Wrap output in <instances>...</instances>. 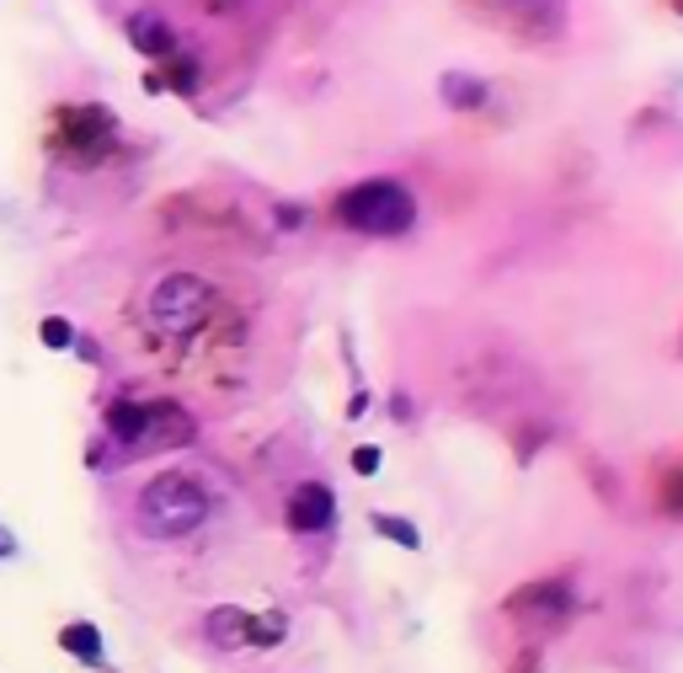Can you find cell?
Here are the masks:
<instances>
[{"instance_id": "cell-15", "label": "cell", "mask_w": 683, "mask_h": 673, "mask_svg": "<svg viewBox=\"0 0 683 673\" xmlns=\"http://www.w3.org/2000/svg\"><path fill=\"white\" fill-rule=\"evenodd\" d=\"M38 332H43V342H48L54 353H65V347L76 342V327H70V321H59V316H48V321H43Z\"/></svg>"}, {"instance_id": "cell-13", "label": "cell", "mask_w": 683, "mask_h": 673, "mask_svg": "<svg viewBox=\"0 0 683 673\" xmlns=\"http://www.w3.org/2000/svg\"><path fill=\"white\" fill-rule=\"evenodd\" d=\"M374 529H379L385 540H396V546L417 550V529H411L406 518H396V513H374Z\"/></svg>"}, {"instance_id": "cell-4", "label": "cell", "mask_w": 683, "mask_h": 673, "mask_svg": "<svg viewBox=\"0 0 683 673\" xmlns=\"http://www.w3.org/2000/svg\"><path fill=\"white\" fill-rule=\"evenodd\" d=\"M48 145L70 161V167H96L113 156L118 145V118L102 107V102H76V107H59L54 113V134Z\"/></svg>"}, {"instance_id": "cell-19", "label": "cell", "mask_w": 683, "mask_h": 673, "mask_svg": "<svg viewBox=\"0 0 683 673\" xmlns=\"http://www.w3.org/2000/svg\"><path fill=\"white\" fill-rule=\"evenodd\" d=\"M208 5H214V11H230V5H241V0H208Z\"/></svg>"}, {"instance_id": "cell-18", "label": "cell", "mask_w": 683, "mask_h": 673, "mask_svg": "<svg viewBox=\"0 0 683 673\" xmlns=\"http://www.w3.org/2000/svg\"><path fill=\"white\" fill-rule=\"evenodd\" d=\"M16 550V540H11V529H0V556H11Z\"/></svg>"}, {"instance_id": "cell-1", "label": "cell", "mask_w": 683, "mask_h": 673, "mask_svg": "<svg viewBox=\"0 0 683 673\" xmlns=\"http://www.w3.org/2000/svg\"><path fill=\"white\" fill-rule=\"evenodd\" d=\"M134 513H139V529H145L150 540H182V535H193L203 518H208V492H203L187 470H161V476L139 492Z\"/></svg>"}, {"instance_id": "cell-16", "label": "cell", "mask_w": 683, "mask_h": 673, "mask_svg": "<svg viewBox=\"0 0 683 673\" xmlns=\"http://www.w3.org/2000/svg\"><path fill=\"white\" fill-rule=\"evenodd\" d=\"M513 11L528 16V22H539V16H550V22H556V16L566 11V0H513Z\"/></svg>"}, {"instance_id": "cell-5", "label": "cell", "mask_w": 683, "mask_h": 673, "mask_svg": "<svg viewBox=\"0 0 683 673\" xmlns=\"http://www.w3.org/2000/svg\"><path fill=\"white\" fill-rule=\"evenodd\" d=\"M107 427L118 444L134 449H161V444H182L187 438V412L171 401H113L107 407Z\"/></svg>"}, {"instance_id": "cell-12", "label": "cell", "mask_w": 683, "mask_h": 673, "mask_svg": "<svg viewBox=\"0 0 683 673\" xmlns=\"http://www.w3.org/2000/svg\"><path fill=\"white\" fill-rule=\"evenodd\" d=\"M161 65H166V85H177V91L193 96V85H198V65L182 59V54H171V59H161Z\"/></svg>"}, {"instance_id": "cell-3", "label": "cell", "mask_w": 683, "mask_h": 673, "mask_svg": "<svg viewBox=\"0 0 683 673\" xmlns=\"http://www.w3.org/2000/svg\"><path fill=\"white\" fill-rule=\"evenodd\" d=\"M337 219L348 230H363V236H401L417 219V198L406 193L401 182L374 176V182H358V187H348L337 198Z\"/></svg>"}, {"instance_id": "cell-11", "label": "cell", "mask_w": 683, "mask_h": 673, "mask_svg": "<svg viewBox=\"0 0 683 673\" xmlns=\"http://www.w3.org/2000/svg\"><path fill=\"white\" fill-rule=\"evenodd\" d=\"M59 647L70 652V658H81V663H102V631L96 626H65L59 631Z\"/></svg>"}, {"instance_id": "cell-14", "label": "cell", "mask_w": 683, "mask_h": 673, "mask_svg": "<svg viewBox=\"0 0 683 673\" xmlns=\"http://www.w3.org/2000/svg\"><path fill=\"white\" fill-rule=\"evenodd\" d=\"M283 631H288L283 615H257V620H251V647H278Z\"/></svg>"}, {"instance_id": "cell-2", "label": "cell", "mask_w": 683, "mask_h": 673, "mask_svg": "<svg viewBox=\"0 0 683 673\" xmlns=\"http://www.w3.org/2000/svg\"><path fill=\"white\" fill-rule=\"evenodd\" d=\"M219 310V295L214 284L198 278V273H166L161 284L145 299V316L161 336H193L208 327V316Z\"/></svg>"}, {"instance_id": "cell-17", "label": "cell", "mask_w": 683, "mask_h": 673, "mask_svg": "<svg viewBox=\"0 0 683 673\" xmlns=\"http://www.w3.org/2000/svg\"><path fill=\"white\" fill-rule=\"evenodd\" d=\"M353 470H358V476H368V470H379V449H374V444H363V449H353Z\"/></svg>"}, {"instance_id": "cell-9", "label": "cell", "mask_w": 683, "mask_h": 673, "mask_svg": "<svg viewBox=\"0 0 683 673\" xmlns=\"http://www.w3.org/2000/svg\"><path fill=\"white\" fill-rule=\"evenodd\" d=\"M439 96L454 107V113H476V107H486L491 85H486L481 76H470V70H448V76L439 81Z\"/></svg>"}, {"instance_id": "cell-10", "label": "cell", "mask_w": 683, "mask_h": 673, "mask_svg": "<svg viewBox=\"0 0 683 673\" xmlns=\"http://www.w3.org/2000/svg\"><path fill=\"white\" fill-rule=\"evenodd\" d=\"M208 641H214V647H225V652L251 647V615L236 609V604H219V609L208 615Z\"/></svg>"}, {"instance_id": "cell-20", "label": "cell", "mask_w": 683, "mask_h": 673, "mask_svg": "<svg viewBox=\"0 0 683 673\" xmlns=\"http://www.w3.org/2000/svg\"><path fill=\"white\" fill-rule=\"evenodd\" d=\"M673 5H679V11H683V0H673Z\"/></svg>"}, {"instance_id": "cell-6", "label": "cell", "mask_w": 683, "mask_h": 673, "mask_svg": "<svg viewBox=\"0 0 683 673\" xmlns=\"http://www.w3.org/2000/svg\"><path fill=\"white\" fill-rule=\"evenodd\" d=\"M508 615H513L519 626H528V631H550V626H561L566 615H571V589H566L561 578L519 589L508 598Z\"/></svg>"}, {"instance_id": "cell-7", "label": "cell", "mask_w": 683, "mask_h": 673, "mask_svg": "<svg viewBox=\"0 0 683 673\" xmlns=\"http://www.w3.org/2000/svg\"><path fill=\"white\" fill-rule=\"evenodd\" d=\"M337 524V492L321 481H305L288 492V529L294 535H321Z\"/></svg>"}, {"instance_id": "cell-8", "label": "cell", "mask_w": 683, "mask_h": 673, "mask_svg": "<svg viewBox=\"0 0 683 673\" xmlns=\"http://www.w3.org/2000/svg\"><path fill=\"white\" fill-rule=\"evenodd\" d=\"M123 33H128V43H134L145 59H171V54H177V33H171V22H166L156 5L134 11V16L123 22Z\"/></svg>"}]
</instances>
